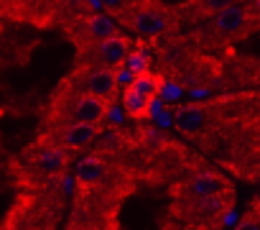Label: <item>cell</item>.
<instances>
[{
	"label": "cell",
	"mask_w": 260,
	"mask_h": 230,
	"mask_svg": "<svg viewBox=\"0 0 260 230\" xmlns=\"http://www.w3.org/2000/svg\"><path fill=\"white\" fill-rule=\"evenodd\" d=\"M219 194H232V184L227 182V177L212 169H197L179 189L181 202H197V199H209Z\"/></svg>",
	"instance_id": "cell-9"
},
{
	"label": "cell",
	"mask_w": 260,
	"mask_h": 230,
	"mask_svg": "<svg viewBox=\"0 0 260 230\" xmlns=\"http://www.w3.org/2000/svg\"><path fill=\"white\" fill-rule=\"evenodd\" d=\"M227 102L230 100H207V102L179 105V107H174V126L184 136H202L219 123Z\"/></svg>",
	"instance_id": "cell-6"
},
{
	"label": "cell",
	"mask_w": 260,
	"mask_h": 230,
	"mask_svg": "<svg viewBox=\"0 0 260 230\" xmlns=\"http://www.w3.org/2000/svg\"><path fill=\"white\" fill-rule=\"evenodd\" d=\"M69 230H115V222L107 225V227L102 222H94V220H89V222H72Z\"/></svg>",
	"instance_id": "cell-16"
},
{
	"label": "cell",
	"mask_w": 260,
	"mask_h": 230,
	"mask_svg": "<svg viewBox=\"0 0 260 230\" xmlns=\"http://www.w3.org/2000/svg\"><path fill=\"white\" fill-rule=\"evenodd\" d=\"M255 34V26L247 16V3H235L212 21L204 23L199 34V46L207 49H230L232 44Z\"/></svg>",
	"instance_id": "cell-2"
},
{
	"label": "cell",
	"mask_w": 260,
	"mask_h": 230,
	"mask_svg": "<svg viewBox=\"0 0 260 230\" xmlns=\"http://www.w3.org/2000/svg\"><path fill=\"white\" fill-rule=\"evenodd\" d=\"M156 102H158V97H143V95L133 92L130 87L122 90V107L127 110L130 118H136V121H146V118H151Z\"/></svg>",
	"instance_id": "cell-13"
},
{
	"label": "cell",
	"mask_w": 260,
	"mask_h": 230,
	"mask_svg": "<svg viewBox=\"0 0 260 230\" xmlns=\"http://www.w3.org/2000/svg\"><path fill=\"white\" fill-rule=\"evenodd\" d=\"M69 87L84 92V95H92V97H100L110 105H115L117 100V92H120V74L117 69H105V67H84V64H77L74 72L64 79Z\"/></svg>",
	"instance_id": "cell-5"
},
{
	"label": "cell",
	"mask_w": 260,
	"mask_h": 230,
	"mask_svg": "<svg viewBox=\"0 0 260 230\" xmlns=\"http://www.w3.org/2000/svg\"><path fill=\"white\" fill-rule=\"evenodd\" d=\"M136 41L125 36V34H115L105 41H100L94 49H89L84 56H77V64L84 67H105V69H125L127 56L133 54Z\"/></svg>",
	"instance_id": "cell-7"
},
{
	"label": "cell",
	"mask_w": 260,
	"mask_h": 230,
	"mask_svg": "<svg viewBox=\"0 0 260 230\" xmlns=\"http://www.w3.org/2000/svg\"><path fill=\"white\" fill-rule=\"evenodd\" d=\"M235 230H260V199L250 205V210L242 215V220L235 225Z\"/></svg>",
	"instance_id": "cell-15"
},
{
	"label": "cell",
	"mask_w": 260,
	"mask_h": 230,
	"mask_svg": "<svg viewBox=\"0 0 260 230\" xmlns=\"http://www.w3.org/2000/svg\"><path fill=\"white\" fill-rule=\"evenodd\" d=\"M148 0H97V6L110 16V18H115L117 23L122 21V18H127L133 11H138L141 6H146Z\"/></svg>",
	"instance_id": "cell-14"
},
{
	"label": "cell",
	"mask_w": 260,
	"mask_h": 230,
	"mask_svg": "<svg viewBox=\"0 0 260 230\" xmlns=\"http://www.w3.org/2000/svg\"><path fill=\"white\" fill-rule=\"evenodd\" d=\"M252 64H255V72H252V77H250V79H252V82H257V79H260V62H252Z\"/></svg>",
	"instance_id": "cell-18"
},
{
	"label": "cell",
	"mask_w": 260,
	"mask_h": 230,
	"mask_svg": "<svg viewBox=\"0 0 260 230\" xmlns=\"http://www.w3.org/2000/svg\"><path fill=\"white\" fill-rule=\"evenodd\" d=\"M110 107H112L110 102L92 97V95H84V92L69 87L67 82H61L56 100H54V107L49 112V121L54 126H67V123H97V126H102L105 118L110 115Z\"/></svg>",
	"instance_id": "cell-1"
},
{
	"label": "cell",
	"mask_w": 260,
	"mask_h": 230,
	"mask_svg": "<svg viewBox=\"0 0 260 230\" xmlns=\"http://www.w3.org/2000/svg\"><path fill=\"white\" fill-rule=\"evenodd\" d=\"M64 28H67V36H69V39L74 41V46H77V56H84V54H87L89 49H94L100 41H105V39L120 34L117 21L110 18L107 13H97V11L67 21Z\"/></svg>",
	"instance_id": "cell-4"
},
{
	"label": "cell",
	"mask_w": 260,
	"mask_h": 230,
	"mask_svg": "<svg viewBox=\"0 0 260 230\" xmlns=\"http://www.w3.org/2000/svg\"><path fill=\"white\" fill-rule=\"evenodd\" d=\"M237 0H186L179 8L181 21H191V23H207L214 16H219L222 11H227L230 6H235Z\"/></svg>",
	"instance_id": "cell-11"
},
{
	"label": "cell",
	"mask_w": 260,
	"mask_h": 230,
	"mask_svg": "<svg viewBox=\"0 0 260 230\" xmlns=\"http://www.w3.org/2000/svg\"><path fill=\"white\" fill-rule=\"evenodd\" d=\"M181 23V13L161 0H148L146 6H141L138 11H133L127 18L120 21V26H125L127 31H133L138 39H169L179 31Z\"/></svg>",
	"instance_id": "cell-3"
},
{
	"label": "cell",
	"mask_w": 260,
	"mask_h": 230,
	"mask_svg": "<svg viewBox=\"0 0 260 230\" xmlns=\"http://www.w3.org/2000/svg\"><path fill=\"white\" fill-rule=\"evenodd\" d=\"M237 3H250V0H237Z\"/></svg>",
	"instance_id": "cell-19"
},
{
	"label": "cell",
	"mask_w": 260,
	"mask_h": 230,
	"mask_svg": "<svg viewBox=\"0 0 260 230\" xmlns=\"http://www.w3.org/2000/svg\"><path fill=\"white\" fill-rule=\"evenodd\" d=\"M247 16H250L255 31H260V0H250L247 3Z\"/></svg>",
	"instance_id": "cell-17"
},
{
	"label": "cell",
	"mask_w": 260,
	"mask_h": 230,
	"mask_svg": "<svg viewBox=\"0 0 260 230\" xmlns=\"http://www.w3.org/2000/svg\"><path fill=\"white\" fill-rule=\"evenodd\" d=\"M69 154L72 151H64L59 146H51V143H44L39 146V151L34 154V166L44 174H61L69 164Z\"/></svg>",
	"instance_id": "cell-12"
},
{
	"label": "cell",
	"mask_w": 260,
	"mask_h": 230,
	"mask_svg": "<svg viewBox=\"0 0 260 230\" xmlns=\"http://www.w3.org/2000/svg\"><path fill=\"white\" fill-rule=\"evenodd\" d=\"M120 179V169L112 166L105 156H84L77 164V184L87 192H105L110 197H115L117 192V182Z\"/></svg>",
	"instance_id": "cell-8"
},
{
	"label": "cell",
	"mask_w": 260,
	"mask_h": 230,
	"mask_svg": "<svg viewBox=\"0 0 260 230\" xmlns=\"http://www.w3.org/2000/svg\"><path fill=\"white\" fill-rule=\"evenodd\" d=\"M102 133V126L97 123H67V126H54L41 141L59 146L64 151H79L92 146Z\"/></svg>",
	"instance_id": "cell-10"
}]
</instances>
